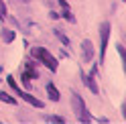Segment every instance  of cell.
I'll list each match as a JSON object with an SVG mask.
<instances>
[{
  "label": "cell",
  "mask_w": 126,
  "mask_h": 124,
  "mask_svg": "<svg viewBox=\"0 0 126 124\" xmlns=\"http://www.w3.org/2000/svg\"><path fill=\"white\" fill-rule=\"evenodd\" d=\"M71 106H73V112L77 116V120H81V122H92L94 120L92 114L88 112V108H85V104H83V98L77 94V92L71 94Z\"/></svg>",
  "instance_id": "1"
},
{
  "label": "cell",
  "mask_w": 126,
  "mask_h": 124,
  "mask_svg": "<svg viewBox=\"0 0 126 124\" xmlns=\"http://www.w3.org/2000/svg\"><path fill=\"white\" fill-rule=\"evenodd\" d=\"M31 53H33V57H35V59H39L45 67H49L51 71H57V59H55V57H53V55H51V53L47 51L45 47H35Z\"/></svg>",
  "instance_id": "2"
},
{
  "label": "cell",
  "mask_w": 126,
  "mask_h": 124,
  "mask_svg": "<svg viewBox=\"0 0 126 124\" xmlns=\"http://www.w3.org/2000/svg\"><path fill=\"white\" fill-rule=\"evenodd\" d=\"M6 81H8V86L12 88V92H14V94H18L22 100H27V102H29L31 106H35V108H43V102H41V100H37L33 94H29V92H22V90L16 86V81H14V77H12V75H10Z\"/></svg>",
  "instance_id": "3"
},
{
  "label": "cell",
  "mask_w": 126,
  "mask_h": 124,
  "mask_svg": "<svg viewBox=\"0 0 126 124\" xmlns=\"http://www.w3.org/2000/svg\"><path fill=\"white\" fill-rule=\"evenodd\" d=\"M108 37H110V22H104L100 29V41H102V49H100V59L104 61L106 57V47H108Z\"/></svg>",
  "instance_id": "4"
},
{
  "label": "cell",
  "mask_w": 126,
  "mask_h": 124,
  "mask_svg": "<svg viewBox=\"0 0 126 124\" xmlns=\"http://www.w3.org/2000/svg\"><path fill=\"white\" fill-rule=\"evenodd\" d=\"M94 77H96V67H94L92 69V71H90V75H83L81 77V79H83V83H85V86H88L90 90H92V94H98V86H96V79H94Z\"/></svg>",
  "instance_id": "5"
},
{
  "label": "cell",
  "mask_w": 126,
  "mask_h": 124,
  "mask_svg": "<svg viewBox=\"0 0 126 124\" xmlns=\"http://www.w3.org/2000/svg\"><path fill=\"white\" fill-rule=\"evenodd\" d=\"M81 53H83V61H92L94 59V43L85 39L81 43Z\"/></svg>",
  "instance_id": "6"
},
{
  "label": "cell",
  "mask_w": 126,
  "mask_h": 124,
  "mask_svg": "<svg viewBox=\"0 0 126 124\" xmlns=\"http://www.w3.org/2000/svg\"><path fill=\"white\" fill-rule=\"evenodd\" d=\"M47 94H49V98L53 100V102H59V92H57V88L53 86V83H47Z\"/></svg>",
  "instance_id": "7"
},
{
  "label": "cell",
  "mask_w": 126,
  "mask_h": 124,
  "mask_svg": "<svg viewBox=\"0 0 126 124\" xmlns=\"http://www.w3.org/2000/svg\"><path fill=\"white\" fill-rule=\"evenodd\" d=\"M0 100H2L4 104H10V106H14V104H16V98H14V96H10V94H6V92H0Z\"/></svg>",
  "instance_id": "8"
},
{
  "label": "cell",
  "mask_w": 126,
  "mask_h": 124,
  "mask_svg": "<svg viewBox=\"0 0 126 124\" xmlns=\"http://www.w3.org/2000/svg\"><path fill=\"white\" fill-rule=\"evenodd\" d=\"M2 39H4L6 43L14 41V31H10V29H2Z\"/></svg>",
  "instance_id": "9"
},
{
  "label": "cell",
  "mask_w": 126,
  "mask_h": 124,
  "mask_svg": "<svg viewBox=\"0 0 126 124\" xmlns=\"http://www.w3.org/2000/svg\"><path fill=\"white\" fill-rule=\"evenodd\" d=\"M55 35H57V37L61 39V43H63V45H69V39H67L65 35H63V33H61V31H55Z\"/></svg>",
  "instance_id": "10"
},
{
  "label": "cell",
  "mask_w": 126,
  "mask_h": 124,
  "mask_svg": "<svg viewBox=\"0 0 126 124\" xmlns=\"http://www.w3.org/2000/svg\"><path fill=\"white\" fill-rule=\"evenodd\" d=\"M0 18H6V6H4V2H2V0H0Z\"/></svg>",
  "instance_id": "11"
},
{
  "label": "cell",
  "mask_w": 126,
  "mask_h": 124,
  "mask_svg": "<svg viewBox=\"0 0 126 124\" xmlns=\"http://www.w3.org/2000/svg\"><path fill=\"white\" fill-rule=\"evenodd\" d=\"M47 120H49V122H65V120L61 118V116H49Z\"/></svg>",
  "instance_id": "12"
},
{
  "label": "cell",
  "mask_w": 126,
  "mask_h": 124,
  "mask_svg": "<svg viewBox=\"0 0 126 124\" xmlns=\"http://www.w3.org/2000/svg\"><path fill=\"white\" fill-rule=\"evenodd\" d=\"M18 2H29V0H18Z\"/></svg>",
  "instance_id": "13"
}]
</instances>
